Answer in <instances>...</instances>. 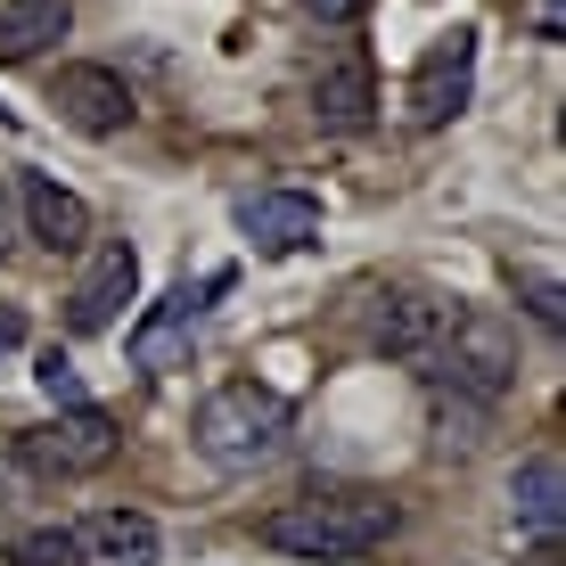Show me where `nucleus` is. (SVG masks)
Wrapping results in <instances>:
<instances>
[{"label":"nucleus","mask_w":566,"mask_h":566,"mask_svg":"<svg viewBox=\"0 0 566 566\" xmlns=\"http://www.w3.org/2000/svg\"><path fill=\"white\" fill-rule=\"evenodd\" d=\"M402 525V510L386 493H304V501H280V510L263 517V551L280 558H369L386 551V534Z\"/></svg>","instance_id":"nucleus-1"},{"label":"nucleus","mask_w":566,"mask_h":566,"mask_svg":"<svg viewBox=\"0 0 566 566\" xmlns=\"http://www.w3.org/2000/svg\"><path fill=\"white\" fill-rule=\"evenodd\" d=\"M189 436H198V452L213 468H255L287 443V402L255 378H230L198 402V427H189Z\"/></svg>","instance_id":"nucleus-2"},{"label":"nucleus","mask_w":566,"mask_h":566,"mask_svg":"<svg viewBox=\"0 0 566 566\" xmlns=\"http://www.w3.org/2000/svg\"><path fill=\"white\" fill-rule=\"evenodd\" d=\"M427 361H436L460 395H510V386H517V328L501 321V312L468 304V312L443 321V337H436Z\"/></svg>","instance_id":"nucleus-3"},{"label":"nucleus","mask_w":566,"mask_h":566,"mask_svg":"<svg viewBox=\"0 0 566 566\" xmlns=\"http://www.w3.org/2000/svg\"><path fill=\"white\" fill-rule=\"evenodd\" d=\"M115 452H124V427H115L99 402H74V411H57L50 427H25V436H17V460L42 468V476H99Z\"/></svg>","instance_id":"nucleus-4"},{"label":"nucleus","mask_w":566,"mask_h":566,"mask_svg":"<svg viewBox=\"0 0 566 566\" xmlns=\"http://www.w3.org/2000/svg\"><path fill=\"white\" fill-rule=\"evenodd\" d=\"M468 91H476V33L452 25L443 42H427L419 66H411V124L419 132L452 124V115L468 107Z\"/></svg>","instance_id":"nucleus-5"},{"label":"nucleus","mask_w":566,"mask_h":566,"mask_svg":"<svg viewBox=\"0 0 566 566\" xmlns=\"http://www.w3.org/2000/svg\"><path fill=\"white\" fill-rule=\"evenodd\" d=\"M50 107H57V124H74L83 140H107V132L132 124V83L115 66H99V57H74V66H57Z\"/></svg>","instance_id":"nucleus-6"},{"label":"nucleus","mask_w":566,"mask_h":566,"mask_svg":"<svg viewBox=\"0 0 566 566\" xmlns=\"http://www.w3.org/2000/svg\"><path fill=\"white\" fill-rule=\"evenodd\" d=\"M132 296H140V255H132L124 239H107L99 255H91V271L74 280V296H66V328L74 337H107Z\"/></svg>","instance_id":"nucleus-7"},{"label":"nucleus","mask_w":566,"mask_h":566,"mask_svg":"<svg viewBox=\"0 0 566 566\" xmlns=\"http://www.w3.org/2000/svg\"><path fill=\"white\" fill-rule=\"evenodd\" d=\"M222 287H230V271H213L206 287H172V296L132 328V361H140V369H181L189 337H198V312H206V296H222Z\"/></svg>","instance_id":"nucleus-8"},{"label":"nucleus","mask_w":566,"mask_h":566,"mask_svg":"<svg viewBox=\"0 0 566 566\" xmlns=\"http://www.w3.org/2000/svg\"><path fill=\"white\" fill-rule=\"evenodd\" d=\"M239 230L255 239V255H304L321 239V206L304 189H263V198L239 206Z\"/></svg>","instance_id":"nucleus-9"},{"label":"nucleus","mask_w":566,"mask_h":566,"mask_svg":"<svg viewBox=\"0 0 566 566\" xmlns=\"http://www.w3.org/2000/svg\"><path fill=\"white\" fill-rule=\"evenodd\" d=\"M312 115H321L328 132H361L369 115H378V74H369L361 50H337L312 74Z\"/></svg>","instance_id":"nucleus-10"},{"label":"nucleus","mask_w":566,"mask_h":566,"mask_svg":"<svg viewBox=\"0 0 566 566\" xmlns=\"http://www.w3.org/2000/svg\"><path fill=\"white\" fill-rule=\"evenodd\" d=\"M17 206H25V230L50 247V255H74V247L91 239V206L74 198L57 172H25V181H17Z\"/></svg>","instance_id":"nucleus-11"},{"label":"nucleus","mask_w":566,"mask_h":566,"mask_svg":"<svg viewBox=\"0 0 566 566\" xmlns=\"http://www.w3.org/2000/svg\"><path fill=\"white\" fill-rule=\"evenodd\" d=\"M443 321H452V304H436V296H386L378 304V354L427 361V354H436V337H443Z\"/></svg>","instance_id":"nucleus-12"},{"label":"nucleus","mask_w":566,"mask_h":566,"mask_svg":"<svg viewBox=\"0 0 566 566\" xmlns=\"http://www.w3.org/2000/svg\"><path fill=\"white\" fill-rule=\"evenodd\" d=\"M66 25H74L66 0H0V66L42 57L50 42H66Z\"/></svg>","instance_id":"nucleus-13"},{"label":"nucleus","mask_w":566,"mask_h":566,"mask_svg":"<svg viewBox=\"0 0 566 566\" xmlns=\"http://www.w3.org/2000/svg\"><path fill=\"white\" fill-rule=\"evenodd\" d=\"M83 534V551H99L107 566H156L165 558V534H156V517L140 510H99L91 525H74Z\"/></svg>","instance_id":"nucleus-14"},{"label":"nucleus","mask_w":566,"mask_h":566,"mask_svg":"<svg viewBox=\"0 0 566 566\" xmlns=\"http://www.w3.org/2000/svg\"><path fill=\"white\" fill-rule=\"evenodd\" d=\"M510 501H517V525L525 534H542L551 542L558 534V517H566V476H558V452H534L510 476Z\"/></svg>","instance_id":"nucleus-15"},{"label":"nucleus","mask_w":566,"mask_h":566,"mask_svg":"<svg viewBox=\"0 0 566 566\" xmlns=\"http://www.w3.org/2000/svg\"><path fill=\"white\" fill-rule=\"evenodd\" d=\"M9 566H83V534L74 525H25V534H9Z\"/></svg>","instance_id":"nucleus-16"},{"label":"nucleus","mask_w":566,"mask_h":566,"mask_svg":"<svg viewBox=\"0 0 566 566\" xmlns=\"http://www.w3.org/2000/svg\"><path fill=\"white\" fill-rule=\"evenodd\" d=\"M33 386H42V395L57 402V411H74V402H83V378H74V361H66V354H42V369H33Z\"/></svg>","instance_id":"nucleus-17"},{"label":"nucleus","mask_w":566,"mask_h":566,"mask_svg":"<svg viewBox=\"0 0 566 566\" xmlns=\"http://www.w3.org/2000/svg\"><path fill=\"white\" fill-rule=\"evenodd\" d=\"M525 304H534V321H542V328H558V321H566V304H558V280H525Z\"/></svg>","instance_id":"nucleus-18"},{"label":"nucleus","mask_w":566,"mask_h":566,"mask_svg":"<svg viewBox=\"0 0 566 566\" xmlns=\"http://www.w3.org/2000/svg\"><path fill=\"white\" fill-rule=\"evenodd\" d=\"M17 345H25V312H17V304H0V361H9Z\"/></svg>","instance_id":"nucleus-19"},{"label":"nucleus","mask_w":566,"mask_h":566,"mask_svg":"<svg viewBox=\"0 0 566 566\" xmlns=\"http://www.w3.org/2000/svg\"><path fill=\"white\" fill-rule=\"evenodd\" d=\"M304 9H312V17H328V25H345V17H361L369 0H304Z\"/></svg>","instance_id":"nucleus-20"},{"label":"nucleus","mask_w":566,"mask_h":566,"mask_svg":"<svg viewBox=\"0 0 566 566\" xmlns=\"http://www.w3.org/2000/svg\"><path fill=\"white\" fill-rule=\"evenodd\" d=\"M534 33H542V42H558V33H566V17H558V0H542V9H534Z\"/></svg>","instance_id":"nucleus-21"},{"label":"nucleus","mask_w":566,"mask_h":566,"mask_svg":"<svg viewBox=\"0 0 566 566\" xmlns=\"http://www.w3.org/2000/svg\"><path fill=\"white\" fill-rule=\"evenodd\" d=\"M17 510V468H0V517Z\"/></svg>","instance_id":"nucleus-22"}]
</instances>
